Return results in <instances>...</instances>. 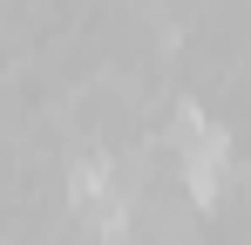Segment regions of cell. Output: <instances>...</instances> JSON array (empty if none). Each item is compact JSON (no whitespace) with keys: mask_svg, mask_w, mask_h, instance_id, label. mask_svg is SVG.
Segmentation results:
<instances>
[{"mask_svg":"<svg viewBox=\"0 0 251 245\" xmlns=\"http://www.w3.org/2000/svg\"><path fill=\"white\" fill-rule=\"evenodd\" d=\"M176 143H183V184H190V198L210 204L217 191H224V170H231V129L210 122L204 109H183Z\"/></svg>","mask_w":251,"mask_h":245,"instance_id":"1","label":"cell"},{"mask_svg":"<svg viewBox=\"0 0 251 245\" xmlns=\"http://www.w3.org/2000/svg\"><path fill=\"white\" fill-rule=\"evenodd\" d=\"M68 191H75V204H95V211H102V204H109V163H102V157H95V163H82Z\"/></svg>","mask_w":251,"mask_h":245,"instance_id":"2","label":"cell"}]
</instances>
